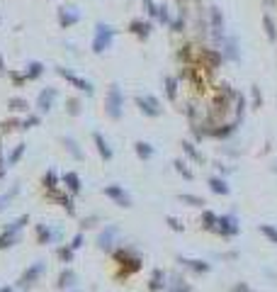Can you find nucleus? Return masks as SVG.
<instances>
[{
  "label": "nucleus",
  "mask_w": 277,
  "mask_h": 292,
  "mask_svg": "<svg viewBox=\"0 0 277 292\" xmlns=\"http://www.w3.org/2000/svg\"><path fill=\"white\" fill-rule=\"evenodd\" d=\"M117 29L107 25V22H97L95 25V32H92V42H90V49L92 54H105L112 47V39H114Z\"/></svg>",
  "instance_id": "obj_1"
},
{
  "label": "nucleus",
  "mask_w": 277,
  "mask_h": 292,
  "mask_svg": "<svg viewBox=\"0 0 277 292\" xmlns=\"http://www.w3.org/2000/svg\"><path fill=\"white\" fill-rule=\"evenodd\" d=\"M27 222H29V214H22V217H17L15 222H10V224L2 229V234H0V251L15 246V241L20 239V232L27 227Z\"/></svg>",
  "instance_id": "obj_2"
},
{
  "label": "nucleus",
  "mask_w": 277,
  "mask_h": 292,
  "mask_svg": "<svg viewBox=\"0 0 277 292\" xmlns=\"http://www.w3.org/2000/svg\"><path fill=\"white\" fill-rule=\"evenodd\" d=\"M105 112H107L110 119H122V115H124V95H122V88L117 83H112L110 90H107Z\"/></svg>",
  "instance_id": "obj_3"
},
{
  "label": "nucleus",
  "mask_w": 277,
  "mask_h": 292,
  "mask_svg": "<svg viewBox=\"0 0 277 292\" xmlns=\"http://www.w3.org/2000/svg\"><path fill=\"white\" fill-rule=\"evenodd\" d=\"M134 102L138 105L141 115H146V117H161L163 115V107H161V102H158L156 95H137Z\"/></svg>",
  "instance_id": "obj_4"
},
{
  "label": "nucleus",
  "mask_w": 277,
  "mask_h": 292,
  "mask_svg": "<svg viewBox=\"0 0 277 292\" xmlns=\"http://www.w3.org/2000/svg\"><path fill=\"white\" fill-rule=\"evenodd\" d=\"M56 73H58L63 81H68L73 88H78V90H83V93H90V95H92V90H95V88H92V83H90L88 78L78 76V73H73V71H68L66 66H56Z\"/></svg>",
  "instance_id": "obj_5"
},
{
  "label": "nucleus",
  "mask_w": 277,
  "mask_h": 292,
  "mask_svg": "<svg viewBox=\"0 0 277 292\" xmlns=\"http://www.w3.org/2000/svg\"><path fill=\"white\" fill-rule=\"evenodd\" d=\"M56 97H58V90H56V88H42V93H39V97H37V110H39V115L51 112Z\"/></svg>",
  "instance_id": "obj_6"
},
{
  "label": "nucleus",
  "mask_w": 277,
  "mask_h": 292,
  "mask_svg": "<svg viewBox=\"0 0 277 292\" xmlns=\"http://www.w3.org/2000/svg\"><path fill=\"white\" fill-rule=\"evenodd\" d=\"M238 232H241V227H238V219H236L233 214H222V217H219V227H217V234H219V236L233 239Z\"/></svg>",
  "instance_id": "obj_7"
},
{
  "label": "nucleus",
  "mask_w": 277,
  "mask_h": 292,
  "mask_svg": "<svg viewBox=\"0 0 277 292\" xmlns=\"http://www.w3.org/2000/svg\"><path fill=\"white\" fill-rule=\"evenodd\" d=\"M105 195H107L110 200H114L119 207H132V197H129V193H127L122 185H107V188H105Z\"/></svg>",
  "instance_id": "obj_8"
},
{
  "label": "nucleus",
  "mask_w": 277,
  "mask_h": 292,
  "mask_svg": "<svg viewBox=\"0 0 277 292\" xmlns=\"http://www.w3.org/2000/svg\"><path fill=\"white\" fill-rule=\"evenodd\" d=\"M81 22V12L76 10V7H58V25L66 29V27H71V25H78Z\"/></svg>",
  "instance_id": "obj_9"
},
{
  "label": "nucleus",
  "mask_w": 277,
  "mask_h": 292,
  "mask_svg": "<svg viewBox=\"0 0 277 292\" xmlns=\"http://www.w3.org/2000/svg\"><path fill=\"white\" fill-rule=\"evenodd\" d=\"M178 261L183 268H187V270H192L197 275H204V273H209L212 270V265L207 261H199V258H185V256H178Z\"/></svg>",
  "instance_id": "obj_10"
},
{
  "label": "nucleus",
  "mask_w": 277,
  "mask_h": 292,
  "mask_svg": "<svg viewBox=\"0 0 277 292\" xmlns=\"http://www.w3.org/2000/svg\"><path fill=\"white\" fill-rule=\"evenodd\" d=\"M42 273H44V263H34V265H29L27 270L22 273V278H20V288H29L32 283H37V280L42 278Z\"/></svg>",
  "instance_id": "obj_11"
},
{
  "label": "nucleus",
  "mask_w": 277,
  "mask_h": 292,
  "mask_svg": "<svg viewBox=\"0 0 277 292\" xmlns=\"http://www.w3.org/2000/svg\"><path fill=\"white\" fill-rule=\"evenodd\" d=\"M209 22H212V34L217 42H224V17L219 7H212L209 10Z\"/></svg>",
  "instance_id": "obj_12"
},
{
  "label": "nucleus",
  "mask_w": 277,
  "mask_h": 292,
  "mask_svg": "<svg viewBox=\"0 0 277 292\" xmlns=\"http://www.w3.org/2000/svg\"><path fill=\"white\" fill-rule=\"evenodd\" d=\"M224 56L226 61H241V51H238V39L231 34V37H224Z\"/></svg>",
  "instance_id": "obj_13"
},
{
  "label": "nucleus",
  "mask_w": 277,
  "mask_h": 292,
  "mask_svg": "<svg viewBox=\"0 0 277 292\" xmlns=\"http://www.w3.org/2000/svg\"><path fill=\"white\" fill-rule=\"evenodd\" d=\"M92 142H95V148H97V153H100V158H102V161H110L112 156H114L112 146L107 144V139H105L100 132H92Z\"/></svg>",
  "instance_id": "obj_14"
},
{
  "label": "nucleus",
  "mask_w": 277,
  "mask_h": 292,
  "mask_svg": "<svg viewBox=\"0 0 277 292\" xmlns=\"http://www.w3.org/2000/svg\"><path fill=\"white\" fill-rule=\"evenodd\" d=\"M61 183L66 185V190H68L71 195H78V193H81V188H83V185H81V178H78V173H76V171L63 173V175H61Z\"/></svg>",
  "instance_id": "obj_15"
},
{
  "label": "nucleus",
  "mask_w": 277,
  "mask_h": 292,
  "mask_svg": "<svg viewBox=\"0 0 277 292\" xmlns=\"http://www.w3.org/2000/svg\"><path fill=\"white\" fill-rule=\"evenodd\" d=\"M129 32L137 34L138 39H148V34H151V22H148V20H132V22H129Z\"/></svg>",
  "instance_id": "obj_16"
},
{
  "label": "nucleus",
  "mask_w": 277,
  "mask_h": 292,
  "mask_svg": "<svg viewBox=\"0 0 277 292\" xmlns=\"http://www.w3.org/2000/svg\"><path fill=\"white\" fill-rule=\"evenodd\" d=\"M49 197H51V200H56L58 204H63V209H66L68 214H73V212H76V207H73V200H71V195H63V193H61L58 188H51V190H49Z\"/></svg>",
  "instance_id": "obj_17"
},
{
  "label": "nucleus",
  "mask_w": 277,
  "mask_h": 292,
  "mask_svg": "<svg viewBox=\"0 0 277 292\" xmlns=\"http://www.w3.org/2000/svg\"><path fill=\"white\" fill-rule=\"evenodd\" d=\"M114 239H117V227H107L105 232L100 234V239H97V246H100L102 251H110L112 243H114Z\"/></svg>",
  "instance_id": "obj_18"
},
{
  "label": "nucleus",
  "mask_w": 277,
  "mask_h": 292,
  "mask_svg": "<svg viewBox=\"0 0 277 292\" xmlns=\"http://www.w3.org/2000/svg\"><path fill=\"white\" fill-rule=\"evenodd\" d=\"M168 280H170V283L166 285V292H192V288H190L183 278H178V275H173V278L168 275Z\"/></svg>",
  "instance_id": "obj_19"
},
{
  "label": "nucleus",
  "mask_w": 277,
  "mask_h": 292,
  "mask_svg": "<svg viewBox=\"0 0 277 292\" xmlns=\"http://www.w3.org/2000/svg\"><path fill=\"white\" fill-rule=\"evenodd\" d=\"M209 188H212V193H217V195H229L231 193V188H229V183L219 178V175H212L209 178Z\"/></svg>",
  "instance_id": "obj_20"
},
{
  "label": "nucleus",
  "mask_w": 277,
  "mask_h": 292,
  "mask_svg": "<svg viewBox=\"0 0 277 292\" xmlns=\"http://www.w3.org/2000/svg\"><path fill=\"white\" fill-rule=\"evenodd\" d=\"M61 142H63V146H66V151H68V153H71V156H73L76 161H83V158H85V153L81 151V148H78V142H76L73 137H63Z\"/></svg>",
  "instance_id": "obj_21"
},
{
  "label": "nucleus",
  "mask_w": 277,
  "mask_h": 292,
  "mask_svg": "<svg viewBox=\"0 0 277 292\" xmlns=\"http://www.w3.org/2000/svg\"><path fill=\"white\" fill-rule=\"evenodd\" d=\"M73 283H76V273H73L71 268H63V270H61V275H58V283H56V288L66 290V288H73Z\"/></svg>",
  "instance_id": "obj_22"
},
{
  "label": "nucleus",
  "mask_w": 277,
  "mask_h": 292,
  "mask_svg": "<svg viewBox=\"0 0 277 292\" xmlns=\"http://www.w3.org/2000/svg\"><path fill=\"white\" fill-rule=\"evenodd\" d=\"M202 227H204V229H209V232L217 234V227H219V214H214L212 209L202 212Z\"/></svg>",
  "instance_id": "obj_23"
},
{
  "label": "nucleus",
  "mask_w": 277,
  "mask_h": 292,
  "mask_svg": "<svg viewBox=\"0 0 277 292\" xmlns=\"http://www.w3.org/2000/svg\"><path fill=\"white\" fill-rule=\"evenodd\" d=\"M42 73H44V63L42 61H32V63H27V68H25V78L27 81H37Z\"/></svg>",
  "instance_id": "obj_24"
},
{
  "label": "nucleus",
  "mask_w": 277,
  "mask_h": 292,
  "mask_svg": "<svg viewBox=\"0 0 277 292\" xmlns=\"http://www.w3.org/2000/svg\"><path fill=\"white\" fill-rule=\"evenodd\" d=\"M263 27H265V34H268V39L275 44L277 42V27H275V20H273V15H263Z\"/></svg>",
  "instance_id": "obj_25"
},
{
  "label": "nucleus",
  "mask_w": 277,
  "mask_h": 292,
  "mask_svg": "<svg viewBox=\"0 0 277 292\" xmlns=\"http://www.w3.org/2000/svg\"><path fill=\"white\" fill-rule=\"evenodd\" d=\"M168 285V275L163 270H153V280H151V292H158V290H166Z\"/></svg>",
  "instance_id": "obj_26"
},
{
  "label": "nucleus",
  "mask_w": 277,
  "mask_h": 292,
  "mask_svg": "<svg viewBox=\"0 0 277 292\" xmlns=\"http://www.w3.org/2000/svg\"><path fill=\"white\" fill-rule=\"evenodd\" d=\"M134 151H137V156L141 161H148V158L153 156V146L148 144V142H137V144H134Z\"/></svg>",
  "instance_id": "obj_27"
},
{
  "label": "nucleus",
  "mask_w": 277,
  "mask_h": 292,
  "mask_svg": "<svg viewBox=\"0 0 277 292\" xmlns=\"http://www.w3.org/2000/svg\"><path fill=\"white\" fill-rule=\"evenodd\" d=\"M25 151H27V144H17L12 151H10V156H7V166H17L20 163V158L25 156Z\"/></svg>",
  "instance_id": "obj_28"
},
{
  "label": "nucleus",
  "mask_w": 277,
  "mask_h": 292,
  "mask_svg": "<svg viewBox=\"0 0 277 292\" xmlns=\"http://www.w3.org/2000/svg\"><path fill=\"white\" fill-rule=\"evenodd\" d=\"M17 193H20V185H15V188H10V190H7L5 195H0V212H2V209H5L7 204L12 202L15 197H17Z\"/></svg>",
  "instance_id": "obj_29"
},
{
  "label": "nucleus",
  "mask_w": 277,
  "mask_h": 292,
  "mask_svg": "<svg viewBox=\"0 0 277 292\" xmlns=\"http://www.w3.org/2000/svg\"><path fill=\"white\" fill-rule=\"evenodd\" d=\"M7 105H10V110H12V112H27V110H29V102L25 100V97H12Z\"/></svg>",
  "instance_id": "obj_30"
},
{
  "label": "nucleus",
  "mask_w": 277,
  "mask_h": 292,
  "mask_svg": "<svg viewBox=\"0 0 277 292\" xmlns=\"http://www.w3.org/2000/svg\"><path fill=\"white\" fill-rule=\"evenodd\" d=\"M258 232L263 234L265 239H270V241L277 246V227H273V224H260V227H258Z\"/></svg>",
  "instance_id": "obj_31"
},
{
  "label": "nucleus",
  "mask_w": 277,
  "mask_h": 292,
  "mask_svg": "<svg viewBox=\"0 0 277 292\" xmlns=\"http://www.w3.org/2000/svg\"><path fill=\"white\" fill-rule=\"evenodd\" d=\"M183 151H185V153H187L190 158H194V161H199V163L204 161V156H202V153L197 151V146H194V144H190V142H183Z\"/></svg>",
  "instance_id": "obj_32"
},
{
  "label": "nucleus",
  "mask_w": 277,
  "mask_h": 292,
  "mask_svg": "<svg viewBox=\"0 0 277 292\" xmlns=\"http://www.w3.org/2000/svg\"><path fill=\"white\" fill-rule=\"evenodd\" d=\"M166 95L170 100H175V95H178V81H175V76H168L166 78Z\"/></svg>",
  "instance_id": "obj_33"
},
{
  "label": "nucleus",
  "mask_w": 277,
  "mask_h": 292,
  "mask_svg": "<svg viewBox=\"0 0 277 292\" xmlns=\"http://www.w3.org/2000/svg\"><path fill=\"white\" fill-rule=\"evenodd\" d=\"M44 188H46V190L58 188V173H56L54 168H51V171H46V175H44Z\"/></svg>",
  "instance_id": "obj_34"
},
{
  "label": "nucleus",
  "mask_w": 277,
  "mask_h": 292,
  "mask_svg": "<svg viewBox=\"0 0 277 292\" xmlns=\"http://www.w3.org/2000/svg\"><path fill=\"white\" fill-rule=\"evenodd\" d=\"M66 110H68V115L78 117L81 115V102H78L76 97H68V100H66Z\"/></svg>",
  "instance_id": "obj_35"
},
{
  "label": "nucleus",
  "mask_w": 277,
  "mask_h": 292,
  "mask_svg": "<svg viewBox=\"0 0 277 292\" xmlns=\"http://www.w3.org/2000/svg\"><path fill=\"white\" fill-rule=\"evenodd\" d=\"M178 197H180L183 202L194 204V207H204V200H202V197H197V195H185V193H183V195H178Z\"/></svg>",
  "instance_id": "obj_36"
},
{
  "label": "nucleus",
  "mask_w": 277,
  "mask_h": 292,
  "mask_svg": "<svg viewBox=\"0 0 277 292\" xmlns=\"http://www.w3.org/2000/svg\"><path fill=\"white\" fill-rule=\"evenodd\" d=\"M58 258L63 263H71L73 261V248H71V246H61V248H58Z\"/></svg>",
  "instance_id": "obj_37"
},
{
  "label": "nucleus",
  "mask_w": 277,
  "mask_h": 292,
  "mask_svg": "<svg viewBox=\"0 0 277 292\" xmlns=\"http://www.w3.org/2000/svg\"><path fill=\"white\" fill-rule=\"evenodd\" d=\"M175 168H178V173L183 175V178L192 180V171H190V168H185V163H183V161H175Z\"/></svg>",
  "instance_id": "obj_38"
},
{
  "label": "nucleus",
  "mask_w": 277,
  "mask_h": 292,
  "mask_svg": "<svg viewBox=\"0 0 277 292\" xmlns=\"http://www.w3.org/2000/svg\"><path fill=\"white\" fill-rule=\"evenodd\" d=\"M143 7H146V12H148L151 17H158V5H156L153 0H143Z\"/></svg>",
  "instance_id": "obj_39"
},
{
  "label": "nucleus",
  "mask_w": 277,
  "mask_h": 292,
  "mask_svg": "<svg viewBox=\"0 0 277 292\" xmlns=\"http://www.w3.org/2000/svg\"><path fill=\"white\" fill-rule=\"evenodd\" d=\"M83 241H85V236H83V232H78L76 236H73V243H68L73 251H78V248H83Z\"/></svg>",
  "instance_id": "obj_40"
},
{
  "label": "nucleus",
  "mask_w": 277,
  "mask_h": 292,
  "mask_svg": "<svg viewBox=\"0 0 277 292\" xmlns=\"http://www.w3.org/2000/svg\"><path fill=\"white\" fill-rule=\"evenodd\" d=\"M166 222L170 224V229H173V232H185V227H183V224H180V222H178L175 217H168Z\"/></svg>",
  "instance_id": "obj_41"
},
{
  "label": "nucleus",
  "mask_w": 277,
  "mask_h": 292,
  "mask_svg": "<svg viewBox=\"0 0 277 292\" xmlns=\"http://www.w3.org/2000/svg\"><path fill=\"white\" fill-rule=\"evenodd\" d=\"M39 122H42L39 117H37V115H32V117H27V119L22 122V129H29V127H37Z\"/></svg>",
  "instance_id": "obj_42"
},
{
  "label": "nucleus",
  "mask_w": 277,
  "mask_h": 292,
  "mask_svg": "<svg viewBox=\"0 0 277 292\" xmlns=\"http://www.w3.org/2000/svg\"><path fill=\"white\" fill-rule=\"evenodd\" d=\"M231 292H255V290L250 288L248 283H236V285L231 288Z\"/></svg>",
  "instance_id": "obj_43"
},
{
  "label": "nucleus",
  "mask_w": 277,
  "mask_h": 292,
  "mask_svg": "<svg viewBox=\"0 0 277 292\" xmlns=\"http://www.w3.org/2000/svg\"><path fill=\"white\" fill-rule=\"evenodd\" d=\"M0 292H12V288H10V285H5V288H0Z\"/></svg>",
  "instance_id": "obj_44"
},
{
  "label": "nucleus",
  "mask_w": 277,
  "mask_h": 292,
  "mask_svg": "<svg viewBox=\"0 0 277 292\" xmlns=\"http://www.w3.org/2000/svg\"><path fill=\"white\" fill-rule=\"evenodd\" d=\"M0 73H5V68H2V56H0Z\"/></svg>",
  "instance_id": "obj_45"
},
{
  "label": "nucleus",
  "mask_w": 277,
  "mask_h": 292,
  "mask_svg": "<svg viewBox=\"0 0 277 292\" xmlns=\"http://www.w3.org/2000/svg\"><path fill=\"white\" fill-rule=\"evenodd\" d=\"M0 163H2V158H0ZM0 168H2V166H0Z\"/></svg>",
  "instance_id": "obj_46"
}]
</instances>
